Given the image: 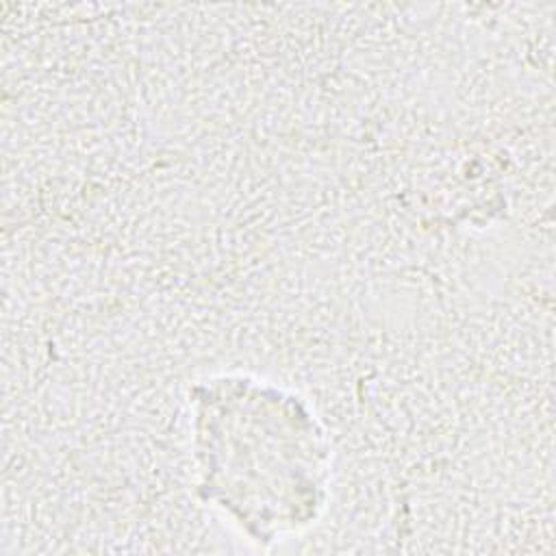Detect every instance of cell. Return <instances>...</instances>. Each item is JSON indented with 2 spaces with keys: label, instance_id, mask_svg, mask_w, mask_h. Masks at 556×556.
<instances>
[{
  "label": "cell",
  "instance_id": "obj_1",
  "mask_svg": "<svg viewBox=\"0 0 556 556\" xmlns=\"http://www.w3.org/2000/svg\"><path fill=\"white\" fill-rule=\"evenodd\" d=\"M198 497L250 541L269 545L315 526L330 502L332 443L295 389L222 371L187 389Z\"/></svg>",
  "mask_w": 556,
  "mask_h": 556
}]
</instances>
